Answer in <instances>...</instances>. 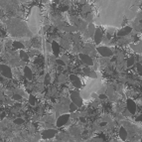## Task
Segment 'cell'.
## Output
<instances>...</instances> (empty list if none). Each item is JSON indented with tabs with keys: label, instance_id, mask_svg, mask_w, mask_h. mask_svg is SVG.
Segmentation results:
<instances>
[{
	"label": "cell",
	"instance_id": "cell-1",
	"mask_svg": "<svg viewBox=\"0 0 142 142\" xmlns=\"http://www.w3.org/2000/svg\"><path fill=\"white\" fill-rule=\"evenodd\" d=\"M70 99L73 103H75L78 107H82L84 102H83V98L81 93L78 90H72L70 92Z\"/></svg>",
	"mask_w": 142,
	"mask_h": 142
},
{
	"label": "cell",
	"instance_id": "cell-2",
	"mask_svg": "<svg viewBox=\"0 0 142 142\" xmlns=\"http://www.w3.org/2000/svg\"><path fill=\"white\" fill-rule=\"evenodd\" d=\"M0 75H1V77L7 80H11L13 78V74H12V70L10 66L5 65V64L0 65Z\"/></svg>",
	"mask_w": 142,
	"mask_h": 142
},
{
	"label": "cell",
	"instance_id": "cell-3",
	"mask_svg": "<svg viewBox=\"0 0 142 142\" xmlns=\"http://www.w3.org/2000/svg\"><path fill=\"white\" fill-rule=\"evenodd\" d=\"M97 51L100 54V56H101L102 58H108V57H111V56L113 55V52L108 48V47H106V46L98 47Z\"/></svg>",
	"mask_w": 142,
	"mask_h": 142
},
{
	"label": "cell",
	"instance_id": "cell-4",
	"mask_svg": "<svg viewBox=\"0 0 142 142\" xmlns=\"http://www.w3.org/2000/svg\"><path fill=\"white\" fill-rule=\"evenodd\" d=\"M79 58H80V60H81L84 64H85V65H87V66H93V64H94L92 58L89 57V56L86 55V54L79 53Z\"/></svg>",
	"mask_w": 142,
	"mask_h": 142
},
{
	"label": "cell",
	"instance_id": "cell-5",
	"mask_svg": "<svg viewBox=\"0 0 142 142\" xmlns=\"http://www.w3.org/2000/svg\"><path fill=\"white\" fill-rule=\"evenodd\" d=\"M57 133H58V130L48 128V129H46V130L42 131L41 135H42V137L45 138V139H50V138H53L54 136H56Z\"/></svg>",
	"mask_w": 142,
	"mask_h": 142
},
{
	"label": "cell",
	"instance_id": "cell-6",
	"mask_svg": "<svg viewBox=\"0 0 142 142\" xmlns=\"http://www.w3.org/2000/svg\"><path fill=\"white\" fill-rule=\"evenodd\" d=\"M22 74H23V77L25 78V80H27L29 82H31L33 80V72H32V70L30 69V67L25 66L24 68H23Z\"/></svg>",
	"mask_w": 142,
	"mask_h": 142
},
{
	"label": "cell",
	"instance_id": "cell-7",
	"mask_svg": "<svg viewBox=\"0 0 142 142\" xmlns=\"http://www.w3.org/2000/svg\"><path fill=\"white\" fill-rule=\"evenodd\" d=\"M70 81L71 83L73 84V85L76 87V88H82L83 85H82V82L80 80V78L77 76V75H70Z\"/></svg>",
	"mask_w": 142,
	"mask_h": 142
},
{
	"label": "cell",
	"instance_id": "cell-8",
	"mask_svg": "<svg viewBox=\"0 0 142 142\" xmlns=\"http://www.w3.org/2000/svg\"><path fill=\"white\" fill-rule=\"evenodd\" d=\"M51 48H52L53 56L57 58L61 53V46L59 45V43L57 41H52L51 42Z\"/></svg>",
	"mask_w": 142,
	"mask_h": 142
},
{
	"label": "cell",
	"instance_id": "cell-9",
	"mask_svg": "<svg viewBox=\"0 0 142 142\" xmlns=\"http://www.w3.org/2000/svg\"><path fill=\"white\" fill-rule=\"evenodd\" d=\"M70 119V115L69 114H62L61 116L58 117V119H57V126L58 127H62L64 126Z\"/></svg>",
	"mask_w": 142,
	"mask_h": 142
},
{
	"label": "cell",
	"instance_id": "cell-10",
	"mask_svg": "<svg viewBox=\"0 0 142 142\" xmlns=\"http://www.w3.org/2000/svg\"><path fill=\"white\" fill-rule=\"evenodd\" d=\"M102 37H103V33H102V30L98 28L96 29V32H94V35H93V39H94V43L97 45H99L101 40H102Z\"/></svg>",
	"mask_w": 142,
	"mask_h": 142
},
{
	"label": "cell",
	"instance_id": "cell-11",
	"mask_svg": "<svg viewBox=\"0 0 142 142\" xmlns=\"http://www.w3.org/2000/svg\"><path fill=\"white\" fill-rule=\"evenodd\" d=\"M83 72H84V74L87 77V78H90V79H98V75H97V73L94 72L93 70H90L89 68H85L84 70H83Z\"/></svg>",
	"mask_w": 142,
	"mask_h": 142
},
{
	"label": "cell",
	"instance_id": "cell-12",
	"mask_svg": "<svg viewBox=\"0 0 142 142\" xmlns=\"http://www.w3.org/2000/svg\"><path fill=\"white\" fill-rule=\"evenodd\" d=\"M132 31V27H129V26H126V27H123L121 30H119L117 32V35L119 37H123V36H126L128 34H130Z\"/></svg>",
	"mask_w": 142,
	"mask_h": 142
},
{
	"label": "cell",
	"instance_id": "cell-13",
	"mask_svg": "<svg viewBox=\"0 0 142 142\" xmlns=\"http://www.w3.org/2000/svg\"><path fill=\"white\" fill-rule=\"evenodd\" d=\"M127 108H128V111H129L130 114H134L136 112V108L137 107H136V104H135V102L133 100L128 99L127 100Z\"/></svg>",
	"mask_w": 142,
	"mask_h": 142
},
{
	"label": "cell",
	"instance_id": "cell-14",
	"mask_svg": "<svg viewBox=\"0 0 142 142\" xmlns=\"http://www.w3.org/2000/svg\"><path fill=\"white\" fill-rule=\"evenodd\" d=\"M19 58H20L21 61L25 62V63H28L29 60H30V58H29L27 52L24 51V50H20V51H19Z\"/></svg>",
	"mask_w": 142,
	"mask_h": 142
},
{
	"label": "cell",
	"instance_id": "cell-15",
	"mask_svg": "<svg viewBox=\"0 0 142 142\" xmlns=\"http://www.w3.org/2000/svg\"><path fill=\"white\" fill-rule=\"evenodd\" d=\"M12 48H13V50H15V51L24 50V49H25V48H24V45H23L22 42H20V41H14V42H12Z\"/></svg>",
	"mask_w": 142,
	"mask_h": 142
},
{
	"label": "cell",
	"instance_id": "cell-16",
	"mask_svg": "<svg viewBox=\"0 0 142 142\" xmlns=\"http://www.w3.org/2000/svg\"><path fill=\"white\" fill-rule=\"evenodd\" d=\"M96 26H94L92 23H88L87 24V28H86V30H87V33H88V35H89V37H93V35H94V32H96Z\"/></svg>",
	"mask_w": 142,
	"mask_h": 142
},
{
	"label": "cell",
	"instance_id": "cell-17",
	"mask_svg": "<svg viewBox=\"0 0 142 142\" xmlns=\"http://www.w3.org/2000/svg\"><path fill=\"white\" fill-rule=\"evenodd\" d=\"M119 136H120V138H121L122 141H125V140H126V138H127V136H128V132L126 131V129H125L124 127H120V128H119Z\"/></svg>",
	"mask_w": 142,
	"mask_h": 142
},
{
	"label": "cell",
	"instance_id": "cell-18",
	"mask_svg": "<svg viewBox=\"0 0 142 142\" xmlns=\"http://www.w3.org/2000/svg\"><path fill=\"white\" fill-rule=\"evenodd\" d=\"M59 45H60L61 47H63L64 49H66V50L70 49V47H71V46H70V42H69V40H67V39H65V38H62V39H61Z\"/></svg>",
	"mask_w": 142,
	"mask_h": 142
},
{
	"label": "cell",
	"instance_id": "cell-19",
	"mask_svg": "<svg viewBox=\"0 0 142 142\" xmlns=\"http://www.w3.org/2000/svg\"><path fill=\"white\" fill-rule=\"evenodd\" d=\"M51 83H52V77H51V74H46V75L44 76L43 84H44L45 85H49Z\"/></svg>",
	"mask_w": 142,
	"mask_h": 142
},
{
	"label": "cell",
	"instance_id": "cell-20",
	"mask_svg": "<svg viewBox=\"0 0 142 142\" xmlns=\"http://www.w3.org/2000/svg\"><path fill=\"white\" fill-rule=\"evenodd\" d=\"M57 82L59 84H65L67 82V76L65 74H60L57 78Z\"/></svg>",
	"mask_w": 142,
	"mask_h": 142
},
{
	"label": "cell",
	"instance_id": "cell-21",
	"mask_svg": "<svg viewBox=\"0 0 142 142\" xmlns=\"http://www.w3.org/2000/svg\"><path fill=\"white\" fill-rule=\"evenodd\" d=\"M28 101H29L30 105L34 106V105H36V103H37V99H36V97L33 96V94H30L29 99H28Z\"/></svg>",
	"mask_w": 142,
	"mask_h": 142
},
{
	"label": "cell",
	"instance_id": "cell-22",
	"mask_svg": "<svg viewBox=\"0 0 142 142\" xmlns=\"http://www.w3.org/2000/svg\"><path fill=\"white\" fill-rule=\"evenodd\" d=\"M78 109H79V107L75 104V103H73V102H71L70 104H69V111L70 112H76V111H78Z\"/></svg>",
	"mask_w": 142,
	"mask_h": 142
},
{
	"label": "cell",
	"instance_id": "cell-23",
	"mask_svg": "<svg viewBox=\"0 0 142 142\" xmlns=\"http://www.w3.org/2000/svg\"><path fill=\"white\" fill-rule=\"evenodd\" d=\"M72 39L74 41V44H80V42H81V35L80 34H75L72 37Z\"/></svg>",
	"mask_w": 142,
	"mask_h": 142
},
{
	"label": "cell",
	"instance_id": "cell-24",
	"mask_svg": "<svg viewBox=\"0 0 142 142\" xmlns=\"http://www.w3.org/2000/svg\"><path fill=\"white\" fill-rule=\"evenodd\" d=\"M134 63H135V58H134V57H130V58L127 59V61H126L127 67H132V66L134 65Z\"/></svg>",
	"mask_w": 142,
	"mask_h": 142
},
{
	"label": "cell",
	"instance_id": "cell-25",
	"mask_svg": "<svg viewBox=\"0 0 142 142\" xmlns=\"http://www.w3.org/2000/svg\"><path fill=\"white\" fill-rule=\"evenodd\" d=\"M90 5H88V4H85V6H83V9H82V11L84 12V13H85V14H88L89 12H90Z\"/></svg>",
	"mask_w": 142,
	"mask_h": 142
},
{
	"label": "cell",
	"instance_id": "cell-26",
	"mask_svg": "<svg viewBox=\"0 0 142 142\" xmlns=\"http://www.w3.org/2000/svg\"><path fill=\"white\" fill-rule=\"evenodd\" d=\"M61 60L65 63V64H68V63H70V58H69V56L67 55V54H63L62 56H61Z\"/></svg>",
	"mask_w": 142,
	"mask_h": 142
},
{
	"label": "cell",
	"instance_id": "cell-27",
	"mask_svg": "<svg viewBox=\"0 0 142 142\" xmlns=\"http://www.w3.org/2000/svg\"><path fill=\"white\" fill-rule=\"evenodd\" d=\"M14 123L16 125H21V124L24 123V119H23V118L18 117V118H16V119H14Z\"/></svg>",
	"mask_w": 142,
	"mask_h": 142
},
{
	"label": "cell",
	"instance_id": "cell-28",
	"mask_svg": "<svg viewBox=\"0 0 142 142\" xmlns=\"http://www.w3.org/2000/svg\"><path fill=\"white\" fill-rule=\"evenodd\" d=\"M12 98H13V99L14 100H18V101H20V100H22L23 99V98L20 96V94H17V93H13V96H12Z\"/></svg>",
	"mask_w": 142,
	"mask_h": 142
},
{
	"label": "cell",
	"instance_id": "cell-29",
	"mask_svg": "<svg viewBox=\"0 0 142 142\" xmlns=\"http://www.w3.org/2000/svg\"><path fill=\"white\" fill-rule=\"evenodd\" d=\"M135 66H136V69H137V72L142 76V65L140 63H137Z\"/></svg>",
	"mask_w": 142,
	"mask_h": 142
},
{
	"label": "cell",
	"instance_id": "cell-30",
	"mask_svg": "<svg viewBox=\"0 0 142 142\" xmlns=\"http://www.w3.org/2000/svg\"><path fill=\"white\" fill-rule=\"evenodd\" d=\"M46 52H48V53H50V52H52V48H51V44L49 43V42H47L46 43Z\"/></svg>",
	"mask_w": 142,
	"mask_h": 142
},
{
	"label": "cell",
	"instance_id": "cell-31",
	"mask_svg": "<svg viewBox=\"0 0 142 142\" xmlns=\"http://www.w3.org/2000/svg\"><path fill=\"white\" fill-rule=\"evenodd\" d=\"M56 64H57L58 66H61V67H65V66H66V64H65L61 59H56Z\"/></svg>",
	"mask_w": 142,
	"mask_h": 142
},
{
	"label": "cell",
	"instance_id": "cell-32",
	"mask_svg": "<svg viewBox=\"0 0 142 142\" xmlns=\"http://www.w3.org/2000/svg\"><path fill=\"white\" fill-rule=\"evenodd\" d=\"M106 99V94L105 93H99V99L102 100V99Z\"/></svg>",
	"mask_w": 142,
	"mask_h": 142
},
{
	"label": "cell",
	"instance_id": "cell-33",
	"mask_svg": "<svg viewBox=\"0 0 142 142\" xmlns=\"http://www.w3.org/2000/svg\"><path fill=\"white\" fill-rule=\"evenodd\" d=\"M90 97H91L92 99H98V98H99V94H98L97 92H92V93L90 94Z\"/></svg>",
	"mask_w": 142,
	"mask_h": 142
},
{
	"label": "cell",
	"instance_id": "cell-34",
	"mask_svg": "<svg viewBox=\"0 0 142 142\" xmlns=\"http://www.w3.org/2000/svg\"><path fill=\"white\" fill-rule=\"evenodd\" d=\"M136 120H137V121H142V113H141L138 117H136Z\"/></svg>",
	"mask_w": 142,
	"mask_h": 142
},
{
	"label": "cell",
	"instance_id": "cell-35",
	"mask_svg": "<svg viewBox=\"0 0 142 142\" xmlns=\"http://www.w3.org/2000/svg\"><path fill=\"white\" fill-rule=\"evenodd\" d=\"M81 121L85 122V117H83V116H81Z\"/></svg>",
	"mask_w": 142,
	"mask_h": 142
},
{
	"label": "cell",
	"instance_id": "cell-36",
	"mask_svg": "<svg viewBox=\"0 0 142 142\" xmlns=\"http://www.w3.org/2000/svg\"><path fill=\"white\" fill-rule=\"evenodd\" d=\"M53 1H54V2H56V3H58V2H59V0H53Z\"/></svg>",
	"mask_w": 142,
	"mask_h": 142
},
{
	"label": "cell",
	"instance_id": "cell-37",
	"mask_svg": "<svg viewBox=\"0 0 142 142\" xmlns=\"http://www.w3.org/2000/svg\"><path fill=\"white\" fill-rule=\"evenodd\" d=\"M124 142H131V141H124Z\"/></svg>",
	"mask_w": 142,
	"mask_h": 142
}]
</instances>
